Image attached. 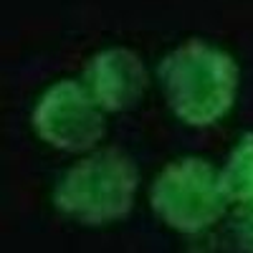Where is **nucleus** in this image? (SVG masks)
I'll use <instances>...</instances> for the list:
<instances>
[{"mask_svg": "<svg viewBox=\"0 0 253 253\" xmlns=\"http://www.w3.org/2000/svg\"><path fill=\"white\" fill-rule=\"evenodd\" d=\"M84 91L104 112H122L139 101L147 86V71L134 51L107 48L91 56L84 71Z\"/></svg>", "mask_w": 253, "mask_h": 253, "instance_id": "obj_5", "label": "nucleus"}, {"mask_svg": "<svg viewBox=\"0 0 253 253\" xmlns=\"http://www.w3.org/2000/svg\"><path fill=\"white\" fill-rule=\"evenodd\" d=\"M33 129L56 150L84 152L104 137V114L76 81H58L38 99Z\"/></svg>", "mask_w": 253, "mask_h": 253, "instance_id": "obj_4", "label": "nucleus"}, {"mask_svg": "<svg viewBox=\"0 0 253 253\" xmlns=\"http://www.w3.org/2000/svg\"><path fill=\"white\" fill-rule=\"evenodd\" d=\"M152 210L180 233H200L225 215L220 172L208 160H175L152 185Z\"/></svg>", "mask_w": 253, "mask_h": 253, "instance_id": "obj_3", "label": "nucleus"}, {"mask_svg": "<svg viewBox=\"0 0 253 253\" xmlns=\"http://www.w3.org/2000/svg\"><path fill=\"white\" fill-rule=\"evenodd\" d=\"M139 172L122 150H101L74 165L53 190V203L63 215L84 225H104L132 210Z\"/></svg>", "mask_w": 253, "mask_h": 253, "instance_id": "obj_2", "label": "nucleus"}, {"mask_svg": "<svg viewBox=\"0 0 253 253\" xmlns=\"http://www.w3.org/2000/svg\"><path fill=\"white\" fill-rule=\"evenodd\" d=\"M230 228L243 251L253 253V132H246L220 172Z\"/></svg>", "mask_w": 253, "mask_h": 253, "instance_id": "obj_6", "label": "nucleus"}, {"mask_svg": "<svg viewBox=\"0 0 253 253\" xmlns=\"http://www.w3.org/2000/svg\"><path fill=\"white\" fill-rule=\"evenodd\" d=\"M160 81L170 109L182 122L208 126L233 107L238 66L223 48L205 41H190L162 58Z\"/></svg>", "mask_w": 253, "mask_h": 253, "instance_id": "obj_1", "label": "nucleus"}]
</instances>
